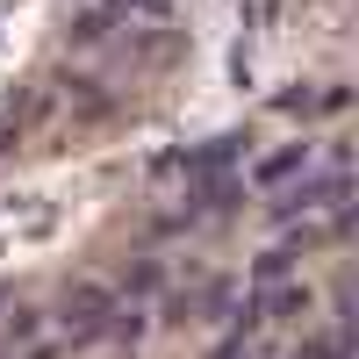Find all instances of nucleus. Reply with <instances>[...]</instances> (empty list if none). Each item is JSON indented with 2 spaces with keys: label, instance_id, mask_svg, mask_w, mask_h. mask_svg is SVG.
Segmentation results:
<instances>
[{
  "label": "nucleus",
  "instance_id": "obj_2",
  "mask_svg": "<svg viewBox=\"0 0 359 359\" xmlns=\"http://www.w3.org/2000/svg\"><path fill=\"white\" fill-rule=\"evenodd\" d=\"M302 158H309L302 144H287V151H273V158L259 165V187H273V180H287V172H302Z\"/></svg>",
  "mask_w": 359,
  "mask_h": 359
},
{
  "label": "nucleus",
  "instance_id": "obj_4",
  "mask_svg": "<svg viewBox=\"0 0 359 359\" xmlns=\"http://www.w3.org/2000/svg\"><path fill=\"white\" fill-rule=\"evenodd\" d=\"M302 309V287H280V294H266V316H294Z\"/></svg>",
  "mask_w": 359,
  "mask_h": 359
},
{
  "label": "nucleus",
  "instance_id": "obj_3",
  "mask_svg": "<svg viewBox=\"0 0 359 359\" xmlns=\"http://www.w3.org/2000/svg\"><path fill=\"white\" fill-rule=\"evenodd\" d=\"M302 245H309V237H294V245H280V252H266V259L252 266V273H259V280H273V273H287V266H294V252H302Z\"/></svg>",
  "mask_w": 359,
  "mask_h": 359
},
{
  "label": "nucleus",
  "instance_id": "obj_1",
  "mask_svg": "<svg viewBox=\"0 0 359 359\" xmlns=\"http://www.w3.org/2000/svg\"><path fill=\"white\" fill-rule=\"evenodd\" d=\"M57 316L79 323V338H94L101 323H108V287H72L65 302H57Z\"/></svg>",
  "mask_w": 359,
  "mask_h": 359
}]
</instances>
